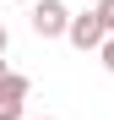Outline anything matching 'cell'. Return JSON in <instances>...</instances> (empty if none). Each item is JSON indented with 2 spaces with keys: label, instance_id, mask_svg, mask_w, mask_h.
Wrapping results in <instances>:
<instances>
[{
  "label": "cell",
  "instance_id": "7a4b0ae2",
  "mask_svg": "<svg viewBox=\"0 0 114 120\" xmlns=\"http://www.w3.org/2000/svg\"><path fill=\"white\" fill-rule=\"evenodd\" d=\"M27 93H33V82L22 71H0V120H22Z\"/></svg>",
  "mask_w": 114,
  "mask_h": 120
},
{
  "label": "cell",
  "instance_id": "3957f363",
  "mask_svg": "<svg viewBox=\"0 0 114 120\" xmlns=\"http://www.w3.org/2000/svg\"><path fill=\"white\" fill-rule=\"evenodd\" d=\"M65 38H71V44L82 49V55H87V49H98L103 38H109V27H103V16H98V6H92V11H82V16L71 11V27H65Z\"/></svg>",
  "mask_w": 114,
  "mask_h": 120
},
{
  "label": "cell",
  "instance_id": "ba28073f",
  "mask_svg": "<svg viewBox=\"0 0 114 120\" xmlns=\"http://www.w3.org/2000/svg\"><path fill=\"white\" fill-rule=\"evenodd\" d=\"M27 6H33V0H27Z\"/></svg>",
  "mask_w": 114,
  "mask_h": 120
},
{
  "label": "cell",
  "instance_id": "52a82bcc",
  "mask_svg": "<svg viewBox=\"0 0 114 120\" xmlns=\"http://www.w3.org/2000/svg\"><path fill=\"white\" fill-rule=\"evenodd\" d=\"M0 71H11V66H6V55H0Z\"/></svg>",
  "mask_w": 114,
  "mask_h": 120
},
{
  "label": "cell",
  "instance_id": "8992f818",
  "mask_svg": "<svg viewBox=\"0 0 114 120\" xmlns=\"http://www.w3.org/2000/svg\"><path fill=\"white\" fill-rule=\"evenodd\" d=\"M11 49V33H6V22H0V55H6Z\"/></svg>",
  "mask_w": 114,
  "mask_h": 120
},
{
  "label": "cell",
  "instance_id": "277c9868",
  "mask_svg": "<svg viewBox=\"0 0 114 120\" xmlns=\"http://www.w3.org/2000/svg\"><path fill=\"white\" fill-rule=\"evenodd\" d=\"M98 60H103V71L114 76V33H109V38H103V44H98Z\"/></svg>",
  "mask_w": 114,
  "mask_h": 120
},
{
  "label": "cell",
  "instance_id": "9c48e42d",
  "mask_svg": "<svg viewBox=\"0 0 114 120\" xmlns=\"http://www.w3.org/2000/svg\"><path fill=\"white\" fill-rule=\"evenodd\" d=\"M44 120H49V115H44Z\"/></svg>",
  "mask_w": 114,
  "mask_h": 120
},
{
  "label": "cell",
  "instance_id": "5b68a950",
  "mask_svg": "<svg viewBox=\"0 0 114 120\" xmlns=\"http://www.w3.org/2000/svg\"><path fill=\"white\" fill-rule=\"evenodd\" d=\"M98 16H103V27L114 33V0H98Z\"/></svg>",
  "mask_w": 114,
  "mask_h": 120
},
{
  "label": "cell",
  "instance_id": "6da1fadb",
  "mask_svg": "<svg viewBox=\"0 0 114 120\" xmlns=\"http://www.w3.org/2000/svg\"><path fill=\"white\" fill-rule=\"evenodd\" d=\"M27 22H33L38 38H65V27H71V6H65V0H33Z\"/></svg>",
  "mask_w": 114,
  "mask_h": 120
}]
</instances>
